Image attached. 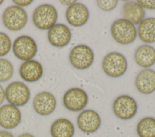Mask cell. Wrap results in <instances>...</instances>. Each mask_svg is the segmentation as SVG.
I'll use <instances>...</instances> for the list:
<instances>
[{"mask_svg":"<svg viewBox=\"0 0 155 137\" xmlns=\"http://www.w3.org/2000/svg\"><path fill=\"white\" fill-rule=\"evenodd\" d=\"M58 13L55 7L48 4L37 7L32 15V21L36 28L42 30H49L56 24Z\"/></svg>","mask_w":155,"mask_h":137,"instance_id":"obj_1","label":"cell"},{"mask_svg":"<svg viewBox=\"0 0 155 137\" xmlns=\"http://www.w3.org/2000/svg\"><path fill=\"white\" fill-rule=\"evenodd\" d=\"M111 34L116 42L122 45H128L135 40L136 29L132 23L125 19L114 21L111 27Z\"/></svg>","mask_w":155,"mask_h":137,"instance_id":"obj_2","label":"cell"},{"mask_svg":"<svg viewBox=\"0 0 155 137\" xmlns=\"http://www.w3.org/2000/svg\"><path fill=\"white\" fill-rule=\"evenodd\" d=\"M2 22L6 28L16 31L22 30L27 24L28 16L25 10L19 6L8 7L2 16Z\"/></svg>","mask_w":155,"mask_h":137,"instance_id":"obj_3","label":"cell"},{"mask_svg":"<svg viewBox=\"0 0 155 137\" xmlns=\"http://www.w3.org/2000/svg\"><path fill=\"white\" fill-rule=\"evenodd\" d=\"M102 66L107 75L119 77L127 71L128 63L124 55L117 52H111L104 57Z\"/></svg>","mask_w":155,"mask_h":137,"instance_id":"obj_4","label":"cell"},{"mask_svg":"<svg viewBox=\"0 0 155 137\" xmlns=\"http://www.w3.org/2000/svg\"><path fill=\"white\" fill-rule=\"evenodd\" d=\"M5 95L9 104L18 106L26 104L30 98V91L28 86L21 81H13L5 89Z\"/></svg>","mask_w":155,"mask_h":137,"instance_id":"obj_5","label":"cell"},{"mask_svg":"<svg viewBox=\"0 0 155 137\" xmlns=\"http://www.w3.org/2000/svg\"><path fill=\"white\" fill-rule=\"evenodd\" d=\"M12 49L14 55L19 60H31L36 54L37 45L30 36L22 35L18 37L13 42Z\"/></svg>","mask_w":155,"mask_h":137,"instance_id":"obj_6","label":"cell"},{"mask_svg":"<svg viewBox=\"0 0 155 137\" xmlns=\"http://www.w3.org/2000/svg\"><path fill=\"white\" fill-rule=\"evenodd\" d=\"M92 49L85 45H78L73 48L69 54V60L71 65L78 69L89 68L94 61Z\"/></svg>","mask_w":155,"mask_h":137,"instance_id":"obj_7","label":"cell"},{"mask_svg":"<svg viewBox=\"0 0 155 137\" xmlns=\"http://www.w3.org/2000/svg\"><path fill=\"white\" fill-rule=\"evenodd\" d=\"M113 110L119 118L128 120L136 115L137 105L133 98L127 95H122L117 97L114 101Z\"/></svg>","mask_w":155,"mask_h":137,"instance_id":"obj_8","label":"cell"},{"mask_svg":"<svg viewBox=\"0 0 155 137\" xmlns=\"http://www.w3.org/2000/svg\"><path fill=\"white\" fill-rule=\"evenodd\" d=\"M88 101L86 92L79 88L68 89L64 95L63 104L65 107L72 112H79L84 109Z\"/></svg>","mask_w":155,"mask_h":137,"instance_id":"obj_9","label":"cell"},{"mask_svg":"<svg viewBox=\"0 0 155 137\" xmlns=\"http://www.w3.org/2000/svg\"><path fill=\"white\" fill-rule=\"evenodd\" d=\"M33 107L35 111L42 116L52 113L56 107V100L50 92L43 91L37 94L33 100Z\"/></svg>","mask_w":155,"mask_h":137,"instance_id":"obj_10","label":"cell"},{"mask_svg":"<svg viewBox=\"0 0 155 137\" xmlns=\"http://www.w3.org/2000/svg\"><path fill=\"white\" fill-rule=\"evenodd\" d=\"M90 13L87 7L83 4L75 2L70 5L65 13L67 22L71 26L79 27L88 21Z\"/></svg>","mask_w":155,"mask_h":137,"instance_id":"obj_11","label":"cell"},{"mask_svg":"<svg viewBox=\"0 0 155 137\" xmlns=\"http://www.w3.org/2000/svg\"><path fill=\"white\" fill-rule=\"evenodd\" d=\"M101 123L99 115L94 110L86 109L82 111L77 118V124L79 129L87 133L97 131Z\"/></svg>","mask_w":155,"mask_h":137,"instance_id":"obj_12","label":"cell"},{"mask_svg":"<svg viewBox=\"0 0 155 137\" xmlns=\"http://www.w3.org/2000/svg\"><path fill=\"white\" fill-rule=\"evenodd\" d=\"M47 37L51 45L57 48H62L69 43L71 38V33L65 25L56 24L48 30Z\"/></svg>","mask_w":155,"mask_h":137,"instance_id":"obj_13","label":"cell"},{"mask_svg":"<svg viewBox=\"0 0 155 137\" xmlns=\"http://www.w3.org/2000/svg\"><path fill=\"white\" fill-rule=\"evenodd\" d=\"M21 120V113L18 107L10 104L0 107V126L5 129H13Z\"/></svg>","mask_w":155,"mask_h":137,"instance_id":"obj_14","label":"cell"},{"mask_svg":"<svg viewBox=\"0 0 155 137\" xmlns=\"http://www.w3.org/2000/svg\"><path fill=\"white\" fill-rule=\"evenodd\" d=\"M43 71L42 65L32 59L24 61L19 68V75L27 82L37 81L42 76Z\"/></svg>","mask_w":155,"mask_h":137,"instance_id":"obj_15","label":"cell"},{"mask_svg":"<svg viewBox=\"0 0 155 137\" xmlns=\"http://www.w3.org/2000/svg\"><path fill=\"white\" fill-rule=\"evenodd\" d=\"M135 86L143 94H150L155 91V71L146 68L140 71L135 80Z\"/></svg>","mask_w":155,"mask_h":137,"instance_id":"obj_16","label":"cell"},{"mask_svg":"<svg viewBox=\"0 0 155 137\" xmlns=\"http://www.w3.org/2000/svg\"><path fill=\"white\" fill-rule=\"evenodd\" d=\"M124 19L128 21L133 25L139 24L145 15L144 9L136 2H127L122 7Z\"/></svg>","mask_w":155,"mask_h":137,"instance_id":"obj_17","label":"cell"},{"mask_svg":"<svg viewBox=\"0 0 155 137\" xmlns=\"http://www.w3.org/2000/svg\"><path fill=\"white\" fill-rule=\"evenodd\" d=\"M134 58L139 66L148 68L155 63V49L150 45H141L136 50Z\"/></svg>","mask_w":155,"mask_h":137,"instance_id":"obj_18","label":"cell"},{"mask_svg":"<svg viewBox=\"0 0 155 137\" xmlns=\"http://www.w3.org/2000/svg\"><path fill=\"white\" fill-rule=\"evenodd\" d=\"M74 127L73 123L65 118L55 120L50 127V134L52 137H73Z\"/></svg>","mask_w":155,"mask_h":137,"instance_id":"obj_19","label":"cell"},{"mask_svg":"<svg viewBox=\"0 0 155 137\" xmlns=\"http://www.w3.org/2000/svg\"><path fill=\"white\" fill-rule=\"evenodd\" d=\"M137 34L145 43L155 42V18L144 19L138 25Z\"/></svg>","mask_w":155,"mask_h":137,"instance_id":"obj_20","label":"cell"},{"mask_svg":"<svg viewBox=\"0 0 155 137\" xmlns=\"http://www.w3.org/2000/svg\"><path fill=\"white\" fill-rule=\"evenodd\" d=\"M136 132L139 137H155V118H142L137 125Z\"/></svg>","mask_w":155,"mask_h":137,"instance_id":"obj_21","label":"cell"},{"mask_svg":"<svg viewBox=\"0 0 155 137\" xmlns=\"http://www.w3.org/2000/svg\"><path fill=\"white\" fill-rule=\"evenodd\" d=\"M13 74V66L11 62L5 59H0V82L10 80Z\"/></svg>","mask_w":155,"mask_h":137,"instance_id":"obj_22","label":"cell"},{"mask_svg":"<svg viewBox=\"0 0 155 137\" xmlns=\"http://www.w3.org/2000/svg\"><path fill=\"white\" fill-rule=\"evenodd\" d=\"M11 47L12 42L9 36L3 32H0V57L7 55Z\"/></svg>","mask_w":155,"mask_h":137,"instance_id":"obj_23","label":"cell"},{"mask_svg":"<svg viewBox=\"0 0 155 137\" xmlns=\"http://www.w3.org/2000/svg\"><path fill=\"white\" fill-rule=\"evenodd\" d=\"M96 2L99 8L105 11H109L113 10L116 7L118 1L116 0H112V1L99 0V1H97Z\"/></svg>","mask_w":155,"mask_h":137,"instance_id":"obj_24","label":"cell"},{"mask_svg":"<svg viewBox=\"0 0 155 137\" xmlns=\"http://www.w3.org/2000/svg\"><path fill=\"white\" fill-rule=\"evenodd\" d=\"M136 2L139 4L143 9L154 10L155 9V1H146V0H139Z\"/></svg>","mask_w":155,"mask_h":137,"instance_id":"obj_25","label":"cell"},{"mask_svg":"<svg viewBox=\"0 0 155 137\" xmlns=\"http://www.w3.org/2000/svg\"><path fill=\"white\" fill-rule=\"evenodd\" d=\"M33 1L31 0H13V2H14L17 6L20 7H25L31 4Z\"/></svg>","mask_w":155,"mask_h":137,"instance_id":"obj_26","label":"cell"},{"mask_svg":"<svg viewBox=\"0 0 155 137\" xmlns=\"http://www.w3.org/2000/svg\"><path fill=\"white\" fill-rule=\"evenodd\" d=\"M5 98V91L2 86L0 84V105L4 102Z\"/></svg>","mask_w":155,"mask_h":137,"instance_id":"obj_27","label":"cell"},{"mask_svg":"<svg viewBox=\"0 0 155 137\" xmlns=\"http://www.w3.org/2000/svg\"><path fill=\"white\" fill-rule=\"evenodd\" d=\"M0 137H14L13 135L9 132L5 130L0 131Z\"/></svg>","mask_w":155,"mask_h":137,"instance_id":"obj_28","label":"cell"},{"mask_svg":"<svg viewBox=\"0 0 155 137\" xmlns=\"http://www.w3.org/2000/svg\"><path fill=\"white\" fill-rule=\"evenodd\" d=\"M60 2H61L62 4H65V5H69V6L71 5V4H74V3L76 2L75 1H61Z\"/></svg>","mask_w":155,"mask_h":137,"instance_id":"obj_29","label":"cell"},{"mask_svg":"<svg viewBox=\"0 0 155 137\" xmlns=\"http://www.w3.org/2000/svg\"><path fill=\"white\" fill-rule=\"evenodd\" d=\"M18 137H35V136L33 135H32L31 134H30V133H22V134L20 135Z\"/></svg>","mask_w":155,"mask_h":137,"instance_id":"obj_30","label":"cell"},{"mask_svg":"<svg viewBox=\"0 0 155 137\" xmlns=\"http://www.w3.org/2000/svg\"><path fill=\"white\" fill-rule=\"evenodd\" d=\"M2 2H3V1H2V0H0V5H1Z\"/></svg>","mask_w":155,"mask_h":137,"instance_id":"obj_31","label":"cell"}]
</instances>
